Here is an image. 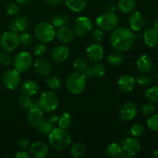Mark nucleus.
<instances>
[{"label": "nucleus", "mask_w": 158, "mask_h": 158, "mask_svg": "<svg viewBox=\"0 0 158 158\" xmlns=\"http://www.w3.org/2000/svg\"><path fill=\"white\" fill-rule=\"evenodd\" d=\"M11 63V57L9 52L5 50H0V64L3 66H9Z\"/></svg>", "instance_id": "nucleus-42"}, {"label": "nucleus", "mask_w": 158, "mask_h": 158, "mask_svg": "<svg viewBox=\"0 0 158 158\" xmlns=\"http://www.w3.org/2000/svg\"><path fill=\"white\" fill-rule=\"evenodd\" d=\"M32 43V37L29 32H23L19 35V44L21 46L27 47L29 46Z\"/></svg>", "instance_id": "nucleus-38"}, {"label": "nucleus", "mask_w": 158, "mask_h": 158, "mask_svg": "<svg viewBox=\"0 0 158 158\" xmlns=\"http://www.w3.org/2000/svg\"><path fill=\"white\" fill-rule=\"evenodd\" d=\"M93 70H94V76L97 77H102L104 76L106 73V67L104 65L101 63H95V64L92 66Z\"/></svg>", "instance_id": "nucleus-37"}, {"label": "nucleus", "mask_w": 158, "mask_h": 158, "mask_svg": "<svg viewBox=\"0 0 158 158\" xmlns=\"http://www.w3.org/2000/svg\"><path fill=\"white\" fill-rule=\"evenodd\" d=\"M71 155L75 158L83 157L87 154V147L83 143H77L72 147L70 151Z\"/></svg>", "instance_id": "nucleus-28"}, {"label": "nucleus", "mask_w": 158, "mask_h": 158, "mask_svg": "<svg viewBox=\"0 0 158 158\" xmlns=\"http://www.w3.org/2000/svg\"><path fill=\"white\" fill-rule=\"evenodd\" d=\"M34 68L39 75L47 77L52 70V63L45 58H39L34 63Z\"/></svg>", "instance_id": "nucleus-15"}, {"label": "nucleus", "mask_w": 158, "mask_h": 158, "mask_svg": "<svg viewBox=\"0 0 158 158\" xmlns=\"http://www.w3.org/2000/svg\"><path fill=\"white\" fill-rule=\"evenodd\" d=\"M20 90L23 94L29 97L35 95L39 90V86L36 82L32 80H27L23 82L20 87Z\"/></svg>", "instance_id": "nucleus-23"}, {"label": "nucleus", "mask_w": 158, "mask_h": 158, "mask_svg": "<svg viewBox=\"0 0 158 158\" xmlns=\"http://www.w3.org/2000/svg\"><path fill=\"white\" fill-rule=\"evenodd\" d=\"M117 9L125 14L134 12L136 8L135 0H119L117 2Z\"/></svg>", "instance_id": "nucleus-26"}, {"label": "nucleus", "mask_w": 158, "mask_h": 158, "mask_svg": "<svg viewBox=\"0 0 158 158\" xmlns=\"http://www.w3.org/2000/svg\"><path fill=\"white\" fill-rule=\"evenodd\" d=\"M135 41V35L132 30L126 27L116 28L110 36L111 46L119 52H126L131 49Z\"/></svg>", "instance_id": "nucleus-1"}, {"label": "nucleus", "mask_w": 158, "mask_h": 158, "mask_svg": "<svg viewBox=\"0 0 158 158\" xmlns=\"http://www.w3.org/2000/svg\"><path fill=\"white\" fill-rule=\"evenodd\" d=\"M154 28H155L156 29H157V30H158V19L157 20H156L155 22H154Z\"/></svg>", "instance_id": "nucleus-55"}, {"label": "nucleus", "mask_w": 158, "mask_h": 158, "mask_svg": "<svg viewBox=\"0 0 158 158\" xmlns=\"http://www.w3.org/2000/svg\"><path fill=\"white\" fill-rule=\"evenodd\" d=\"M19 45V35L13 31H7L0 38V46L7 52H13Z\"/></svg>", "instance_id": "nucleus-7"}, {"label": "nucleus", "mask_w": 158, "mask_h": 158, "mask_svg": "<svg viewBox=\"0 0 158 158\" xmlns=\"http://www.w3.org/2000/svg\"><path fill=\"white\" fill-rule=\"evenodd\" d=\"M94 26L92 20L87 16H80L77 18L73 24V32L78 37H83L91 32Z\"/></svg>", "instance_id": "nucleus-8"}, {"label": "nucleus", "mask_w": 158, "mask_h": 158, "mask_svg": "<svg viewBox=\"0 0 158 158\" xmlns=\"http://www.w3.org/2000/svg\"><path fill=\"white\" fill-rule=\"evenodd\" d=\"M49 143L56 151H64L70 145L71 137L66 129L54 128L49 134Z\"/></svg>", "instance_id": "nucleus-2"}, {"label": "nucleus", "mask_w": 158, "mask_h": 158, "mask_svg": "<svg viewBox=\"0 0 158 158\" xmlns=\"http://www.w3.org/2000/svg\"><path fill=\"white\" fill-rule=\"evenodd\" d=\"M148 127L154 132H158V114H153L148 118Z\"/></svg>", "instance_id": "nucleus-39"}, {"label": "nucleus", "mask_w": 158, "mask_h": 158, "mask_svg": "<svg viewBox=\"0 0 158 158\" xmlns=\"http://www.w3.org/2000/svg\"><path fill=\"white\" fill-rule=\"evenodd\" d=\"M128 22H129L130 29L134 32H138L141 30V29L144 26V19L142 14L137 11L132 12L131 15H130Z\"/></svg>", "instance_id": "nucleus-17"}, {"label": "nucleus", "mask_w": 158, "mask_h": 158, "mask_svg": "<svg viewBox=\"0 0 158 158\" xmlns=\"http://www.w3.org/2000/svg\"><path fill=\"white\" fill-rule=\"evenodd\" d=\"M39 106L45 112H52L55 110L59 105V98L56 94L52 91L43 93L38 100Z\"/></svg>", "instance_id": "nucleus-6"}, {"label": "nucleus", "mask_w": 158, "mask_h": 158, "mask_svg": "<svg viewBox=\"0 0 158 158\" xmlns=\"http://www.w3.org/2000/svg\"><path fill=\"white\" fill-rule=\"evenodd\" d=\"M86 79L82 73H73L66 79V89L72 94H81L86 88Z\"/></svg>", "instance_id": "nucleus-3"}, {"label": "nucleus", "mask_w": 158, "mask_h": 158, "mask_svg": "<svg viewBox=\"0 0 158 158\" xmlns=\"http://www.w3.org/2000/svg\"><path fill=\"white\" fill-rule=\"evenodd\" d=\"M153 157L158 158V149L154 151V153H153Z\"/></svg>", "instance_id": "nucleus-54"}, {"label": "nucleus", "mask_w": 158, "mask_h": 158, "mask_svg": "<svg viewBox=\"0 0 158 158\" xmlns=\"http://www.w3.org/2000/svg\"><path fill=\"white\" fill-rule=\"evenodd\" d=\"M45 1H46V3L48 6H56L60 5L63 0H45Z\"/></svg>", "instance_id": "nucleus-50"}, {"label": "nucleus", "mask_w": 158, "mask_h": 158, "mask_svg": "<svg viewBox=\"0 0 158 158\" xmlns=\"http://www.w3.org/2000/svg\"><path fill=\"white\" fill-rule=\"evenodd\" d=\"M124 61V56L119 51L113 52L107 56V63L113 66H120Z\"/></svg>", "instance_id": "nucleus-29"}, {"label": "nucleus", "mask_w": 158, "mask_h": 158, "mask_svg": "<svg viewBox=\"0 0 158 158\" xmlns=\"http://www.w3.org/2000/svg\"><path fill=\"white\" fill-rule=\"evenodd\" d=\"M69 18L66 15H55L51 19V24L54 27H61V26H66L67 23H69Z\"/></svg>", "instance_id": "nucleus-31"}, {"label": "nucleus", "mask_w": 158, "mask_h": 158, "mask_svg": "<svg viewBox=\"0 0 158 158\" xmlns=\"http://www.w3.org/2000/svg\"><path fill=\"white\" fill-rule=\"evenodd\" d=\"M123 153V148L121 144L118 143H111L106 147V154L109 157L111 158H119L121 157Z\"/></svg>", "instance_id": "nucleus-25"}, {"label": "nucleus", "mask_w": 158, "mask_h": 158, "mask_svg": "<svg viewBox=\"0 0 158 158\" xmlns=\"http://www.w3.org/2000/svg\"><path fill=\"white\" fill-rule=\"evenodd\" d=\"M16 2L19 5H26L31 1V0H15Z\"/></svg>", "instance_id": "nucleus-53"}, {"label": "nucleus", "mask_w": 158, "mask_h": 158, "mask_svg": "<svg viewBox=\"0 0 158 158\" xmlns=\"http://www.w3.org/2000/svg\"><path fill=\"white\" fill-rule=\"evenodd\" d=\"M137 82L138 83V84H140V86H149L150 84L152 82V80H151V77L148 75H145V74H143V75L139 76L138 78H137Z\"/></svg>", "instance_id": "nucleus-44"}, {"label": "nucleus", "mask_w": 158, "mask_h": 158, "mask_svg": "<svg viewBox=\"0 0 158 158\" xmlns=\"http://www.w3.org/2000/svg\"><path fill=\"white\" fill-rule=\"evenodd\" d=\"M56 37L60 42L66 44L73 40L74 33L72 29H69L68 26H63L57 28L56 31Z\"/></svg>", "instance_id": "nucleus-19"}, {"label": "nucleus", "mask_w": 158, "mask_h": 158, "mask_svg": "<svg viewBox=\"0 0 158 158\" xmlns=\"http://www.w3.org/2000/svg\"><path fill=\"white\" fill-rule=\"evenodd\" d=\"M136 80L131 75H123L117 81V87L121 92L130 93L135 87Z\"/></svg>", "instance_id": "nucleus-14"}, {"label": "nucleus", "mask_w": 158, "mask_h": 158, "mask_svg": "<svg viewBox=\"0 0 158 158\" xmlns=\"http://www.w3.org/2000/svg\"><path fill=\"white\" fill-rule=\"evenodd\" d=\"M66 6L74 12H80L86 8L87 0H65Z\"/></svg>", "instance_id": "nucleus-27"}, {"label": "nucleus", "mask_w": 158, "mask_h": 158, "mask_svg": "<svg viewBox=\"0 0 158 158\" xmlns=\"http://www.w3.org/2000/svg\"><path fill=\"white\" fill-rule=\"evenodd\" d=\"M29 157L30 155L25 151H19V152L16 153L15 155V158H29Z\"/></svg>", "instance_id": "nucleus-51"}, {"label": "nucleus", "mask_w": 158, "mask_h": 158, "mask_svg": "<svg viewBox=\"0 0 158 158\" xmlns=\"http://www.w3.org/2000/svg\"><path fill=\"white\" fill-rule=\"evenodd\" d=\"M96 23L103 31H113L118 26L119 18L114 12H106L97 17Z\"/></svg>", "instance_id": "nucleus-5"}, {"label": "nucleus", "mask_w": 158, "mask_h": 158, "mask_svg": "<svg viewBox=\"0 0 158 158\" xmlns=\"http://www.w3.org/2000/svg\"><path fill=\"white\" fill-rule=\"evenodd\" d=\"M137 69L143 73L150 72L153 68V61L149 56L146 54L140 55L137 60Z\"/></svg>", "instance_id": "nucleus-22"}, {"label": "nucleus", "mask_w": 158, "mask_h": 158, "mask_svg": "<svg viewBox=\"0 0 158 158\" xmlns=\"http://www.w3.org/2000/svg\"><path fill=\"white\" fill-rule=\"evenodd\" d=\"M143 40L147 46L153 48L158 44V30L154 27L148 28L143 32Z\"/></svg>", "instance_id": "nucleus-21"}, {"label": "nucleus", "mask_w": 158, "mask_h": 158, "mask_svg": "<svg viewBox=\"0 0 158 158\" xmlns=\"http://www.w3.org/2000/svg\"><path fill=\"white\" fill-rule=\"evenodd\" d=\"M47 48L45 43H38L33 47V53L35 56H42L46 52Z\"/></svg>", "instance_id": "nucleus-41"}, {"label": "nucleus", "mask_w": 158, "mask_h": 158, "mask_svg": "<svg viewBox=\"0 0 158 158\" xmlns=\"http://www.w3.org/2000/svg\"><path fill=\"white\" fill-rule=\"evenodd\" d=\"M121 146L123 148V152L127 154L131 157H134L141 151L142 146L137 137H127L122 140Z\"/></svg>", "instance_id": "nucleus-11"}, {"label": "nucleus", "mask_w": 158, "mask_h": 158, "mask_svg": "<svg viewBox=\"0 0 158 158\" xmlns=\"http://www.w3.org/2000/svg\"><path fill=\"white\" fill-rule=\"evenodd\" d=\"M141 112L145 116H151L155 112V107L153 103H145L141 106Z\"/></svg>", "instance_id": "nucleus-43"}, {"label": "nucleus", "mask_w": 158, "mask_h": 158, "mask_svg": "<svg viewBox=\"0 0 158 158\" xmlns=\"http://www.w3.org/2000/svg\"><path fill=\"white\" fill-rule=\"evenodd\" d=\"M71 123H72V117L69 113H63L58 119L59 127L63 129L69 127L71 125Z\"/></svg>", "instance_id": "nucleus-33"}, {"label": "nucleus", "mask_w": 158, "mask_h": 158, "mask_svg": "<svg viewBox=\"0 0 158 158\" xmlns=\"http://www.w3.org/2000/svg\"><path fill=\"white\" fill-rule=\"evenodd\" d=\"M19 12V7L15 3H11L6 9V12L9 15H15Z\"/></svg>", "instance_id": "nucleus-46"}, {"label": "nucleus", "mask_w": 158, "mask_h": 158, "mask_svg": "<svg viewBox=\"0 0 158 158\" xmlns=\"http://www.w3.org/2000/svg\"><path fill=\"white\" fill-rule=\"evenodd\" d=\"M27 119L29 123L34 127H37L44 120L43 112L40 107H35L28 110Z\"/></svg>", "instance_id": "nucleus-20"}, {"label": "nucleus", "mask_w": 158, "mask_h": 158, "mask_svg": "<svg viewBox=\"0 0 158 158\" xmlns=\"http://www.w3.org/2000/svg\"><path fill=\"white\" fill-rule=\"evenodd\" d=\"M14 69L19 73H25L30 69L32 64V59L30 54L26 51L20 52L13 59Z\"/></svg>", "instance_id": "nucleus-9"}, {"label": "nucleus", "mask_w": 158, "mask_h": 158, "mask_svg": "<svg viewBox=\"0 0 158 158\" xmlns=\"http://www.w3.org/2000/svg\"><path fill=\"white\" fill-rule=\"evenodd\" d=\"M88 66L87 62L83 57H78L76 59L73 63V67L75 69L76 72L83 73V70Z\"/></svg>", "instance_id": "nucleus-34"}, {"label": "nucleus", "mask_w": 158, "mask_h": 158, "mask_svg": "<svg viewBox=\"0 0 158 158\" xmlns=\"http://www.w3.org/2000/svg\"><path fill=\"white\" fill-rule=\"evenodd\" d=\"M38 132L42 135H49L51 131L53 130V123L49 120H45L37 127Z\"/></svg>", "instance_id": "nucleus-32"}, {"label": "nucleus", "mask_w": 158, "mask_h": 158, "mask_svg": "<svg viewBox=\"0 0 158 158\" xmlns=\"http://www.w3.org/2000/svg\"><path fill=\"white\" fill-rule=\"evenodd\" d=\"M69 54V50L66 46H57L52 49L51 52V57L54 62L61 63L67 60Z\"/></svg>", "instance_id": "nucleus-18"}, {"label": "nucleus", "mask_w": 158, "mask_h": 158, "mask_svg": "<svg viewBox=\"0 0 158 158\" xmlns=\"http://www.w3.org/2000/svg\"><path fill=\"white\" fill-rule=\"evenodd\" d=\"M28 26V19L26 16H19L12 21L9 25V29L13 32H23Z\"/></svg>", "instance_id": "nucleus-24"}, {"label": "nucleus", "mask_w": 158, "mask_h": 158, "mask_svg": "<svg viewBox=\"0 0 158 158\" xmlns=\"http://www.w3.org/2000/svg\"><path fill=\"white\" fill-rule=\"evenodd\" d=\"M137 106L132 102H127L123 103L120 109V117L123 121L128 122L134 119L137 116Z\"/></svg>", "instance_id": "nucleus-12"}, {"label": "nucleus", "mask_w": 158, "mask_h": 158, "mask_svg": "<svg viewBox=\"0 0 158 158\" xmlns=\"http://www.w3.org/2000/svg\"><path fill=\"white\" fill-rule=\"evenodd\" d=\"M58 119L59 117H57V115H56V114H52V115H51L50 117H49V120L51 122V123L54 124L55 123L58 122Z\"/></svg>", "instance_id": "nucleus-52"}, {"label": "nucleus", "mask_w": 158, "mask_h": 158, "mask_svg": "<svg viewBox=\"0 0 158 158\" xmlns=\"http://www.w3.org/2000/svg\"><path fill=\"white\" fill-rule=\"evenodd\" d=\"M130 131H131V134L133 137L137 138V137L143 136V134H145V128L143 125L140 124V123H136V124L133 125Z\"/></svg>", "instance_id": "nucleus-36"}, {"label": "nucleus", "mask_w": 158, "mask_h": 158, "mask_svg": "<svg viewBox=\"0 0 158 158\" xmlns=\"http://www.w3.org/2000/svg\"><path fill=\"white\" fill-rule=\"evenodd\" d=\"M145 97L150 103L158 104V85L149 88L145 92Z\"/></svg>", "instance_id": "nucleus-30"}, {"label": "nucleus", "mask_w": 158, "mask_h": 158, "mask_svg": "<svg viewBox=\"0 0 158 158\" xmlns=\"http://www.w3.org/2000/svg\"><path fill=\"white\" fill-rule=\"evenodd\" d=\"M34 33L37 40L43 43H50L56 36V30L54 26L47 22L39 23L35 26Z\"/></svg>", "instance_id": "nucleus-4"}, {"label": "nucleus", "mask_w": 158, "mask_h": 158, "mask_svg": "<svg viewBox=\"0 0 158 158\" xmlns=\"http://www.w3.org/2000/svg\"><path fill=\"white\" fill-rule=\"evenodd\" d=\"M83 75L86 77V79H91L93 77H94V70H93V68L92 66H87L86 69L83 70V72L82 73Z\"/></svg>", "instance_id": "nucleus-48"}, {"label": "nucleus", "mask_w": 158, "mask_h": 158, "mask_svg": "<svg viewBox=\"0 0 158 158\" xmlns=\"http://www.w3.org/2000/svg\"><path fill=\"white\" fill-rule=\"evenodd\" d=\"M29 152L31 156L35 158H45L48 155L49 148L43 142L36 141L31 144Z\"/></svg>", "instance_id": "nucleus-16"}, {"label": "nucleus", "mask_w": 158, "mask_h": 158, "mask_svg": "<svg viewBox=\"0 0 158 158\" xmlns=\"http://www.w3.org/2000/svg\"><path fill=\"white\" fill-rule=\"evenodd\" d=\"M106 12H114L116 10V6L114 4V2H107L106 6Z\"/></svg>", "instance_id": "nucleus-49"}, {"label": "nucleus", "mask_w": 158, "mask_h": 158, "mask_svg": "<svg viewBox=\"0 0 158 158\" xmlns=\"http://www.w3.org/2000/svg\"><path fill=\"white\" fill-rule=\"evenodd\" d=\"M92 38L94 39V41H96L97 43H101L103 40V30H102V29H100V28L94 29L92 32Z\"/></svg>", "instance_id": "nucleus-45"}, {"label": "nucleus", "mask_w": 158, "mask_h": 158, "mask_svg": "<svg viewBox=\"0 0 158 158\" xmlns=\"http://www.w3.org/2000/svg\"><path fill=\"white\" fill-rule=\"evenodd\" d=\"M16 144L19 148L22 149H26L29 146V141L26 138H20L17 140Z\"/></svg>", "instance_id": "nucleus-47"}, {"label": "nucleus", "mask_w": 158, "mask_h": 158, "mask_svg": "<svg viewBox=\"0 0 158 158\" xmlns=\"http://www.w3.org/2000/svg\"><path fill=\"white\" fill-rule=\"evenodd\" d=\"M2 83L10 90L16 89L21 83V75L16 69H9L2 76Z\"/></svg>", "instance_id": "nucleus-10"}, {"label": "nucleus", "mask_w": 158, "mask_h": 158, "mask_svg": "<svg viewBox=\"0 0 158 158\" xmlns=\"http://www.w3.org/2000/svg\"><path fill=\"white\" fill-rule=\"evenodd\" d=\"M31 99L29 98V96H26L25 94H22L21 95L19 96L18 98V103L19 104V106L23 108V110H28L29 109V104L31 103Z\"/></svg>", "instance_id": "nucleus-40"}, {"label": "nucleus", "mask_w": 158, "mask_h": 158, "mask_svg": "<svg viewBox=\"0 0 158 158\" xmlns=\"http://www.w3.org/2000/svg\"><path fill=\"white\" fill-rule=\"evenodd\" d=\"M46 83L48 87L51 89H58L61 86V80L56 76L48 77L46 79Z\"/></svg>", "instance_id": "nucleus-35"}, {"label": "nucleus", "mask_w": 158, "mask_h": 158, "mask_svg": "<svg viewBox=\"0 0 158 158\" xmlns=\"http://www.w3.org/2000/svg\"><path fill=\"white\" fill-rule=\"evenodd\" d=\"M86 55L88 60L93 63L100 62L104 56L103 48L98 43H93L89 45L86 50Z\"/></svg>", "instance_id": "nucleus-13"}]
</instances>
